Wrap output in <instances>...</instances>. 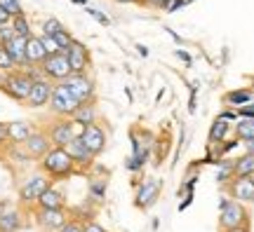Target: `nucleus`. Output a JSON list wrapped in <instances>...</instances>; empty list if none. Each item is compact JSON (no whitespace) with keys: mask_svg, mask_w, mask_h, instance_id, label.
Segmentation results:
<instances>
[{"mask_svg":"<svg viewBox=\"0 0 254 232\" xmlns=\"http://www.w3.org/2000/svg\"><path fill=\"white\" fill-rule=\"evenodd\" d=\"M38 167H40V171L50 181H64V179H71L73 174H80L75 169L71 155L66 152V148H52L43 160L38 162Z\"/></svg>","mask_w":254,"mask_h":232,"instance_id":"nucleus-1","label":"nucleus"},{"mask_svg":"<svg viewBox=\"0 0 254 232\" xmlns=\"http://www.w3.org/2000/svg\"><path fill=\"white\" fill-rule=\"evenodd\" d=\"M31 87H33V80L28 78V73L24 68L2 73V78H0V92H5L12 101H19V103H24L28 98Z\"/></svg>","mask_w":254,"mask_h":232,"instance_id":"nucleus-2","label":"nucleus"},{"mask_svg":"<svg viewBox=\"0 0 254 232\" xmlns=\"http://www.w3.org/2000/svg\"><path fill=\"white\" fill-rule=\"evenodd\" d=\"M247 223H250V214H247L245 204H240L231 197L219 199V230L226 232L233 228H243Z\"/></svg>","mask_w":254,"mask_h":232,"instance_id":"nucleus-3","label":"nucleus"},{"mask_svg":"<svg viewBox=\"0 0 254 232\" xmlns=\"http://www.w3.org/2000/svg\"><path fill=\"white\" fill-rule=\"evenodd\" d=\"M62 85L75 96L78 103H97V82L90 73H71Z\"/></svg>","mask_w":254,"mask_h":232,"instance_id":"nucleus-4","label":"nucleus"},{"mask_svg":"<svg viewBox=\"0 0 254 232\" xmlns=\"http://www.w3.org/2000/svg\"><path fill=\"white\" fill-rule=\"evenodd\" d=\"M45 134L52 143V148H66L75 136L80 134V127H75L71 117H55L45 129Z\"/></svg>","mask_w":254,"mask_h":232,"instance_id":"nucleus-5","label":"nucleus"},{"mask_svg":"<svg viewBox=\"0 0 254 232\" xmlns=\"http://www.w3.org/2000/svg\"><path fill=\"white\" fill-rule=\"evenodd\" d=\"M129 141H132V157L144 167L153 152L155 134L146 127H134V129H129Z\"/></svg>","mask_w":254,"mask_h":232,"instance_id":"nucleus-6","label":"nucleus"},{"mask_svg":"<svg viewBox=\"0 0 254 232\" xmlns=\"http://www.w3.org/2000/svg\"><path fill=\"white\" fill-rule=\"evenodd\" d=\"M78 106H80V103L75 101V96L64 87L62 82L52 87V96H50L47 108H50V113H52L55 117H71L73 113L78 110Z\"/></svg>","mask_w":254,"mask_h":232,"instance_id":"nucleus-7","label":"nucleus"},{"mask_svg":"<svg viewBox=\"0 0 254 232\" xmlns=\"http://www.w3.org/2000/svg\"><path fill=\"white\" fill-rule=\"evenodd\" d=\"M50 186H52V181L47 179L43 171L31 174V176L24 181V186L19 187V204H21V206H36L38 197L43 195Z\"/></svg>","mask_w":254,"mask_h":232,"instance_id":"nucleus-8","label":"nucleus"},{"mask_svg":"<svg viewBox=\"0 0 254 232\" xmlns=\"http://www.w3.org/2000/svg\"><path fill=\"white\" fill-rule=\"evenodd\" d=\"M163 192V181L160 179H144L136 183V195H134V206L141 211H148L151 206L160 199Z\"/></svg>","mask_w":254,"mask_h":232,"instance_id":"nucleus-9","label":"nucleus"},{"mask_svg":"<svg viewBox=\"0 0 254 232\" xmlns=\"http://www.w3.org/2000/svg\"><path fill=\"white\" fill-rule=\"evenodd\" d=\"M68 221L66 209H33V223L43 232H59L62 225Z\"/></svg>","mask_w":254,"mask_h":232,"instance_id":"nucleus-10","label":"nucleus"},{"mask_svg":"<svg viewBox=\"0 0 254 232\" xmlns=\"http://www.w3.org/2000/svg\"><path fill=\"white\" fill-rule=\"evenodd\" d=\"M40 71H43V75H45L50 82H55V85H59V82H64L68 75H71V66H68V56L66 54H50V56H45V61L40 63Z\"/></svg>","mask_w":254,"mask_h":232,"instance_id":"nucleus-11","label":"nucleus"},{"mask_svg":"<svg viewBox=\"0 0 254 232\" xmlns=\"http://www.w3.org/2000/svg\"><path fill=\"white\" fill-rule=\"evenodd\" d=\"M80 141L85 143V148L97 157L101 152L106 150V143H109V136H106V129L97 122V125H90V127H82L80 129Z\"/></svg>","mask_w":254,"mask_h":232,"instance_id":"nucleus-12","label":"nucleus"},{"mask_svg":"<svg viewBox=\"0 0 254 232\" xmlns=\"http://www.w3.org/2000/svg\"><path fill=\"white\" fill-rule=\"evenodd\" d=\"M226 187L231 199H236L240 204H252L254 202V176H236Z\"/></svg>","mask_w":254,"mask_h":232,"instance_id":"nucleus-13","label":"nucleus"},{"mask_svg":"<svg viewBox=\"0 0 254 232\" xmlns=\"http://www.w3.org/2000/svg\"><path fill=\"white\" fill-rule=\"evenodd\" d=\"M66 56H68L71 73H87V71H90L92 54H90V49H87V45H85V43H80V40H73V45L68 47Z\"/></svg>","mask_w":254,"mask_h":232,"instance_id":"nucleus-14","label":"nucleus"},{"mask_svg":"<svg viewBox=\"0 0 254 232\" xmlns=\"http://www.w3.org/2000/svg\"><path fill=\"white\" fill-rule=\"evenodd\" d=\"M24 150L31 155V160H43L47 152L52 150V143H50V139H47L45 129H36L33 134L28 136V141L24 143Z\"/></svg>","mask_w":254,"mask_h":232,"instance_id":"nucleus-15","label":"nucleus"},{"mask_svg":"<svg viewBox=\"0 0 254 232\" xmlns=\"http://www.w3.org/2000/svg\"><path fill=\"white\" fill-rule=\"evenodd\" d=\"M66 152L71 155V160L78 171H87L92 164H94V155L85 148V143L80 141V136H75V139L66 145Z\"/></svg>","mask_w":254,"mask_h":232,"instance_id":"nucleus-16","label":"nucleus"},{"mask_svg":"<svg viewBox=\"0 0 254 232\" xmlns=\"http://www.w3.org/2000/svg\"><path fill=\"white\" fill-rule=\"evenodd\" d=\"M52 87H55V82L50 80H38L33 82V87H31V94L28 98L24 101V106L26 108H45L50 103V96H52Z\"/></svg>","mask_w":254,"mask_h":232,"instance_id":"nucleus-17","label":"nucleus"},{"mask_svg":"<svg viewBox=\"0 0 254 232\" xmlns=\"http://www.w3.org/2000/svg\"><path fill=\"white\" fill-rule=\"evenodd\" d=\"M7 132H9V145H24L28 141V136L36 132V127L31 125L28 120H14V122H7Z\"/></svg>","mask_w":254,"mask_h":232,"instance_id":"nucleus-18","label":"nucleus"},{"mask_svg":"<svg viewBox=\"0 0 254 232\" xmlns=\"http://www.w3.org/2000/svg\"><path fill=\"white\" fill-rule=\"evenodd\" d=\"M36 206L38 209H66V197H64V192L59 187L50 186L43 195L38 197Z\"/></svg>","mask_w":254,"mask_h":232,"instance_id":"nucleus-19","label":"nucleus"},{"mask_svg":"<svg viewBox=\"0 0 254 232\" xmlns=\"http://www.w3.org/2000/svg\"><path fill=\"white\" fill-rule=\"evenodd\" d=\"M71 120L75 122V127H90V125H97L99 120V110H97V103H80L78 110L71 115Z\"/></svg>","mask_w":254,"mask_h":232,"instance_id":"nucleus-20","label":"nucleus"},{"mask_svg":"<svg viewBox=\"0 0 254 232\" xmlns=\"http://www.w3.org/2000/svg\"><path fill=\"white\" fill-rule=\"evenodd\" d=\"M24 225H26V221H24L21 209H7L0 216V232H21Z\"/></svg>","mask_w":254,"mask_h":232,"instance_id":"nucleus-21","label":"nucleus"},{"mask_svg":"<svg viewBox=\"0 0 254 232\" xmlns=\"http://www.w3.org/2000/svg\"><path fill=\"white\" fill-rule=\"evenodd\" d=\"M45 47L40 43V36H31L26 40V66H40L45 61Z\"/></svg>","mask_w":254,"mask_h":232,"instance_id":"nucleus-22","label":"nucleus"},{"mask_svg":"<svg viewBox=\"0 0 254 232\" xmlns=\"http://www.w3.org/2000/svg\"><path fill=\"white\" fill-rule=\"evenodd\" d=\"M26 40H28V38L14 36L7 45H5L7 54L12 56V61L17 63V68H26Z\"/></svg>","mask_w":254,"mask_h":232,"instance_id":"nucleus-23","label":"nucleus"},{"mask_svg":"<svg viewBox=\"0 0 254 232\" xmlns=\"http://www.w3.org/2000/svg\"><path fill=\"white\" fill-rule=\"evenodd\" d=\"M228 132H231V122L217 115V120L212 122V127H209V132H207V145H219V143H224Z\"/></svg>","mask_w":254,"mask_h":232,"instance_id":"nucleus-24","label":"nucleus"},{"mask_svg":"<svg viewBox=\"0 0 254 232\" xmlns=\"http://www.w3.org/2000/svg\"><path fill=\"white\" fill-rule=\"evenodd\" d=\"M224 103H226L228 108H243L247 106V103H252V90H247V87H243V90H231L224 94Z\"/></svg>","mask_w":254,"mask_h":232,"instance_id":"nucleus-25","label":"nucleus"},{"mask_svg":"<svg viewBox=\"0 0 254 232\" xmlns=\"http://www.w3.org/2000/svg\"><path fill=\"white\" fill-rule=\"evenodd\" d=\"M214 164H217V183L219 186H228L231 181L236 179V174H233V160L221 157V160H217Z\"/></svg>","mask_w":254,"mask_h":232,"instance_id":"nucleus-26","label":"nucleus"},{"mask_svg":"<svg viewBox=\"0 0 254 232\" xmlns=\"http://www.w3.org/2000/svg\"><path fill=\"white\" fill-rule=\"evenodd\" d=\"M233 174L236 176H254V157L252 155H240L233 160Z\"/></svg>","mask_w":254,"mask_h":232,"instance_id":"nucleus-27","label":"nucleus"},{"mask_svg":"<svg viewBox=\"0 0 254 232\" xmlns=\"http://www.w3.org/2000/svg\"><path fill=\"white\" fill-rule=\"evenodd\" d=\"M233 132H236V139L240 143L252 141L254 139V120H238Z\"/></svg>","mask_w":254,"mask_h":232,"instance_id":"nucleus-28","label":"nucleus"},{"mask_svg":"<svg viewBox=\"0 0 254 232\" xmlns=\"http://www.w3.org/2000/svg\"><path fill=\"white\" fill-rule=\"evenodd\" d=\"M12 28H14V33H17L19 38H31L33 36L26 14H17V17H12Z\"/></svg>","mask_w":254,"mask_h":232,"instance_id":"nucleus-29","label":"nucleus"},{"mask_svg":"<svg viewBox=\"0 0 254 232\" xmlns=\"http://www.w3.org/2000/svg\"><path fill=\"white\" fill-rule=\"evenodd\" d=\"M106 187H109V179H106V176H101V179H92L90 181V197L92 199H104Z\"/></svg>","mask_w":254,"mask_h":232,"instance_id":"nucleus-30","label":"nucleus"},{"mask_svg":"<svg viewBox=\"0 0 254 232\" xmlns=\"http://www.w3.org/2000/svg\"><path fill=\"white\" fill-rule=\"evenodd\" d=\"M155 164L160 167V162L165 160V155H167V148H170V136H155Z\"/></svg>","mask_w":254,"mask_h":232,"instance_id":"nucleus-31","label":"nucleus"},{"mask_svg":"<svg viewBox=\"0 0 254 232\" xmlns=\"http://www.w3.org/2000/svg\"><path fill=\"white\" fill-rule=\"evenodd\" d=\"M40 28H43V36H57L59 31H64V24L59 21V19H55V17H47V19H43V24H40Z\"/></svg>","mask_w":254,"mask_h":232,"instance_id":"nucleus-32","label":"nucleus"},{"mask_svg":"<svg viewBox=\"0 0 254 232\" xmlns=\"http://www.w3.org/2000/svg\"><path fill=\"white\" fill-rule=\"evenodd\" d=\"M52 38H55V43H57V47H59V52H62V54L68 52V47H71L73 40H75V38L71 36V31H68V28L59 31V33H57V36H52Z\"/></svg>","mask_w":254,"mask_h":232,"instance_id":"nucleus-33","label":"nucleus"},{"mask_svg":"<svg viewBox=\"0 0 254 232\" xmlns=\"http://www.w3.org/2000/svg\"><path fill=\"white\" fill-rule=\"evenodd\" d=\"M0 9H5L9 17H17V14H24V7L19 0H0Z\"/></svg>","mask_w":254,"mask_h":232,"instance_id":"nucleus-34","label":"nucleus"},{"mask_svg":"<svg viewBox=\"0 0 254 232\" xmlns=\"http://www.w3.org/2000/svg\"><path fill=\"white\" fill-rule=\"evenodd\" d=\"M7 152L9 157H14V162H19V164H28L31 162V155L24 150V145H9Z\"/></svg>","mask_w":254,"mask_h":232,"instance_id":"nucleus-35","label":"nucleus"},{"mask_svg":"<svg viewBox=\"0 0 254 232\" xmlns=\"http://www.w3.org/2000/svg\"><path fill=\"white\" fill-rule=\"evenodd\" d=\"M17 68V63L12 61V56L7 54V49L5 47H0V73H9Z\"/></svg>","mask_w":254,"mask_h":232,"instance_id":"nucleus-36","label":"nucleus"},{"mask_svg":"<svg viewBox=\"0 0 254 232\" xmlns=\"http://www.w3.org/2000/svg\"><path fill=\"white\" fill-rule=\"evenodd\" d=\"M14 36H17V33H14L12 24H7V26H0V47H5Z\"/></svg>","mask_w":254,"mask_h":232,"instance_id":"nucleus-37","label":"nucleus"},{"mask_svg":"<svg viewBox=\"0 0 254 232\" xmlns=\"http://www.w3.org/2000/svg\"><path fill=\"white\" fill-rule=\"evenodd\" d=\"M170 2L172 0H139V5H146V7H153V9H165L170 7Z\"/></svg>","mask_w":254,"mask_h":232,"instance_id":"nucleus-38","label":"nucleus"},{"mask_svg":"<svg viewBox=\"0 0 254 232\" xmlns=\"http://www.w3.org/2000/svg\"><path fill=\"white\" fill-rule=\"evenodd\" d=\"M59 232H82V221H78V218H68V221L62 225V230Z\"/></svg>","mask_w":254,"mask_h":232,"instance_id":"nucleus-39","label":"nucleus"},{"mask_svg":"<svg viewBox=\"0 0 254 232\" xmlns=\"http://www.w3.org/2000/svg\"><path fill=\"white\" fill-rule=\"evenodd\" d=\"M40 43H43V47H45L47 56H50V54H59V47H57L55 38H50V36H40Z\"/></svg>","mask_w":254,"mask_h":232,"instance_id":"nucleus-40","label":"nucleus"},{"mask_svg":"<svg viewBox=\"0 0 254 232\" xmlns=\"http://www.w3.org/2000/svg\"><path fill=\"white\" fill-rule=\"evenodd\" d=\"M87 14H90V17H94V19H97V21H99V24H101V26H111V19L106 17V14H101L99 9L87 7Z\"/></svg>","mask_w":254,"mask_h":232,"instance_id":"nucleus-41","label":"nucleus"},{"mask_svg":"<svg viewBox=\"0 0 254 232\" xmlns=\"http://www.w3.org/2000/svg\"><path fill=\"white\" fill-rule=\"evenodd\" d=\"M82 232H109V230L101 228L97 221H85V223H82Z\"/></svg>","mask_w":254,"mask_h":232,"instance_id":"nucleus-42","label":"nucleus"},{"mask_svg":"<svg viewBox=\"0 0 254 232\" xmlns=\"http://www.w3.org/2000/svg\"><path fill=\"white\" fill-rule=\"evenodd\" d=\"M9 145V132H7V122H0V148Z\"/></svg>","mask_w":254,"mask_h":232,"instance_id":"nucleus-43","label":"nucleus"},{"mask_svg":"<svg viewBox=\"0 0 254 232\" xmlns=\"http://www.w3.org/2000/svg\"><path fill=\"white\" fill-rule=\"evenodd\" d=\"M125 169H127V171H132V174H136V171H141L144 167H141V164H139V162H136L134 157L129 155V157L125 160Z\"/></svg>","mask_w":254,"mask_h":232,"instance_id":"nucleus-44","label":"nucleus"},{"mask_svg":"<svg viewBox=\"0 0 254 232\" xmlns=\"http://www.w3.org/2000/svg\"><path fill=\"white\" fill-rule=\"evenodd\" d=\"M219 117H224V120H228V122H238V120H240V117H238V110H231V108L221 110V113H219Z\"/></svg>","mask_w":254,"mask_h":232,"instance_id":"nucleus-45","label":"nucleus"},{"mask_svg":"<svg viewBox=\"0 0 254 232\" xmlns=\"http://www.w3.org/2000/svg\"><path fill=\"white\" fill-rule=\"evenodd\" d=\"M174 54H177L184 63H189V66H190V54L189 52H184V49H174Z\"/></svg>","mask_w":254,"mask_h":232,"instance_id":"nucleus-46","label":"nucleus"},{"mask_svg":"<svg viewBox=\"0 0 254 232\" xmlns=\"http://www.w3.org/2000/svg\"><path fill=\"white\" fill-rule=\"evenodd\" d=\"M7 24H12V17H9L5 9H0V26H7Z\"/></svg>","mask_w":254,"mask_h":232,"instance_id":"nucleus-47","label":"nucleus"},{"mask_svg":"<svg viewBox=\"0 0 254 232\" xmlns=\"http://www.w3.org/2000/svg\"><path fill=\"white\" fill-rule=\"evenodd\" d=\"M193 197H195V195H186V199H184V202H179V211H184V209H189L190 202H193Z\"/></svg>","mask_w":254,"mask_h":232,"instance_id":"nucleus-48","label":"nucleus"},{"mask_svg":"<svg viewBox=\"0 0 254 232\" xmlns=\"http://www.w3.org/2000/svg\"><path fill=\"white\" fill-rule=\"evenodd\" d=\"M243 145H245V152H247V155H252V157H254V139H252V141H245Z\"/></svg>","mask_w":254,"mask_h":232,"instance_id":"nucleus-49","label":"nucleus"},{"mask_svg":"<svg viewBox=\"0 0 254 232\" xmlns=\"http://www.w3.org/2000/svg\"><path fill=\"white\" fill-rule=\"evenodd\" d=\"M7 209H9V202H7V199H0V216L5 214Z\"/></svg>","mask_w":254,"mask_h":232,"instance_id":"nucleus-50","label":"nucleus"},{"mask_svg":"<svg viewBox=\"0 0 254 232\" xmlns=\"http://www.w3.org/2000/svg\"><path fill=\"white\" fill-rule=\"evenodd\" d=\"M113 2H118V5H132V2H139V0H113Z\"/></svg>","mask_w":254,"mask_h":232,"instance_id":"nucleus-51","label":"nucleus"},{"mask_svg":"<svg viewBox=\"0 0 254 232\" xmlns=\"http://www.w3.org/2000/svg\"><path fill=\"white\" fill-rule=\"evenodd\" d=\"M226 232H250V228L243 225V228H233V230H226Z\"/></svg>","mask_w":254,"mask_h":232,"instance_id":"nucleus-52","label":"nucleus"},{"mask_svg":"<svg viewBox=\"0 0 254 232\" xmlns=\"http://www.w3.org/2000/svg\"><path fill=\"white\" fill-rule=\"evenodd\" d=\"M139 54H141V56H148V49H146L144 45H139Z\"/></svg>","mask_w":254,"mask_h":232,"instance_id":"nucleus-53","label":"nucleus"},{"mask_svg":"<svg viewBox=\"0 0 254 232\" xmlns=\"http://www.w3.org/2000/svg\"><path fill=\"white\" fill-rule=\"evenodd\" d=\"M73 2H78V5H85V7H87V0H73Z\"/></svg>","mask_w":254,"mask_h":232,"instance_id":"nucleus-54","label":"nucleus"},{"mask_svg":"<svg viewBox=\"0 0 254 232\" xmlns=\"http://www.w3.org/2000/svg\"><path fill=\"white\" fill-rule=\"evenodd\" d=\"M184 2V7H186V5H190V2H195V0H182Z\"/></svg>","mask_w":254,"mask_h":232,"instance_id":"nucleus-55","label":"nucleus"},{"mask_svg":"<svg viewBox=\"0 0 254 232\" xmlns=\"http://www.w3.org/2000/svg\"><path fill=\"white\" fill-rule=\"evenodd\" d=\"M252 92H254V78H252Z\"/></svg>","mask_w":254,"mask_h":232,"instance_id":"nucleus-56","label":"nucleus"}]
</instances>
